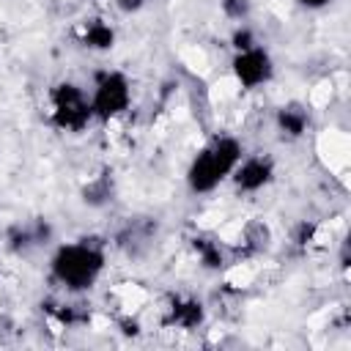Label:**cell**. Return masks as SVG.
Here are the masks:
<instances>
[{
	"label": "cell",
	"instance_id": "obj_1",
	"mask_svg": "<svg viewBox=\"0 0 351 351\" xmlns=\"http://www.w3.org/2000/svg\"><path fill=\"white\" fill-rule=\"evenodd\" d=\"M104 266V252L101 247L96 244H88L80 241V244H69V247H60L52 258V271L60 282H66L69 288L74 291H82V288H90L93 280L99 277Z\"/></svg>",
	"mask_w": 351,
	"mask_h": 351
},
{
	"label": "cell",
	"instance_id": "obj_2",
	"mask_svg": "<svg viewBox=\"0 0 351 351\" xmlns=\"http://www.w3.org/2000/svg\"><path fill=\"white\" fill-rule=\"evenodd\" d=\"M241 159V145L233 137H219L214 140L203 154L189 167V186L195 192H211Z\"/></svg>",
	"mask_w": 351,
	"mask_h": 351
},
{
	"label": "cell",
	"instance_id": "obj_3",
	"mask_svg": "<svg viewBox=\"0 0 351 351\" xmlns=\"http://www.w3.org/2000/svg\"><path fill=\"white\" fill-rule=\"evenodd\" d=\"M52 99H55V115H52V121H55L60 129L80 132V129L90 121V115H93L90 101H88L85 93H82L77 85H71V82H60V85L55 88Z\"/></svg>",
	"mask_w": 351,
	"mask_h": 351
},
{
	"label": "cell",
	"instance_id": "obj_4",
	"mask_svg": "<svg viewBox=\"0 0 351 351\" xmlns=\"http://www.w3.org/2000/svg\"><path fill=\"white\" fill-rule=\"evenodd\" d=\"M93 115L112 118L129 107V82L118 71H107L96 77V93H93Z\"/></svg>",
	"mask_w": 351,
	"mask_h": 351
},
{
	"label": "cell",
	"instance_id": "obj_5",
	"mask_svg": "<svg viewBox=\"0 0 351 351\" xmlns=\"http://www.w3.org/2000/svg\"><path fill=\"white\" fill-rule=\"evenodd\" d=\"M233 71H236V77H239V82L244 88H255V85H261V82H266L271 77V60H269V55L263 49L250 47V49L236 55Z\"/></svg>",
	"mask_w": 351,
	"mask_h": 351
},
{
	"label": "cell",
	"instance_id": "obj_6",
	"mask_svg": "<svg viewBox=\"0 0 351 351\" xmlns=\"http://www.w3.org/2000/svg\"><path fill=\"white\" fill-rule=\"evenodd\" d=\"M271 170H274L271 159H263V156L247 159V162L236 170V186H239L241 192H255V189H261L263 184H269Z\"/></svg>",
	"mask_w": 351,
	"mask_h": 351
},
{
	"label": "cell",
	"instance_id": "obj_7",
	"mask_svg": "<svg viewBox=\"0 0 351 351\" xmlns=\"http://www.w3.org/2000/svg\"><path fill=\"white\" fill-rule=\"evenodd\" d=\"M203 321V304L195 299H176L167 315V324L184 326V329H195Z\"/></svg>",
	"mask_w": 351,
	"mask_h": 351
},
{
	"label": "cell",
	"instance_id": "obj_8",
	"mask_svg": "<svg viewBox=\"0 0 351 351\" xmlns=\"http://www.w3.org/2000/svg\"><path fill=\"white\" fill-rule=\"evenodd\" d=\"M47 236H49V225H47L44 219H38V222H33V225L14 228V230H11V247H14V250H25V247H30V244L47 241Z\"/></svg>",
	"mask_w": 351,
	"mask_h": 351
},
{
	"label": "cell",
	"instance_id": "obj_9",
	"mask_svg": "<svg viewBox=\"0 0 351 351\" xmlns=\"http://www.w3.org/2000/svg\"><path fill=\"white\" fill-rule=\"evenodd\" d=\"M277 123H280V129H282L285 134L299 137V134H304V129H307V112H304L299 104H288V107H282V110L277 112Z\"/></svg>",
	"mask_w": 351,
	"mask_h": 351
},
{
	"label": "cell",
	"instance_id": "obj_10",
	"mask_svg": "<svg viewBox=\"0 0 351 351\" xmlns=\"http://www.w3.org/2000/svg\"><path fill=\"white\" fill-rule=\"evenodd\" d=\"M110 195H112L110 173L99 176L96 181H90V184L82 189V200H85V203H90V206H101V203H107V200H110Z\"/></svg>",
	"mask_w": 351,
	"mask_h": 351
},
{
	"label": "cell",
	"instance_id": "obj_11",
	"mask_svg": "<svg viewBox=\"0 0 351 351\" xmlns=\"http://www.w3.org/2000/svg\"><path fill=\"white\" fill-rule=\"evenodd\" d=\"M112 41H115V33H112L110 25H104L99 19L88 25V30H85V44L88 47H93V49H110Z\"/></svg>",
	"mask_w": 351,
	"mask_h": 351
},
{
	"label": "cell",
	"instance_id": "obj_12",
	"mask_svg": "<svg viewBox=\"0 0 351 351\" xmlns=\"http://www.w3.org/2000/svg\"><path fill=\"white\" fill-rule=\"evenodd\" d=\"M195 250L200 252V261H203L206 269H219L222 266V250H219L217 241L200 236V239H195Z\"/></svg>",
	"mask_w": 351,
	"mask_h": 351
},
{
	"label": "cell",
	"instance_id": "obj_13",
	"mask_svg": "<svg viewBox=\"0 0 351 351\" xmlns=\"http://www.w3.org/2000/svg\"><path fill=\"white\" fill-rule=\"evenodd\" d=\"M60 324H66V326H71V324H82V321H88V313L85 310H77V307H58V304H44Z\"/></svg>",
	"mask_w": 351,
	"mask_h": 351
},
{
	"label": "cell",
	"instance_id": "obj_14",
	"mask_svg": "<svg viewBox=\"0 0 351 351\" xmlns=\"http://www.w3.org/2000/svg\"><path fill=\"white\" fill-rule=\"evenodd\" d=\"M222 11H225L230 19H241V16H247V11H250V0H222Z\"/></svg>",
	"mask_w": 351,
	"mask_h": 351
},
{
	"label": "cell",
	"instance_id": "obj_15",
	"mask_svg": "<svg viewBox=\"0 0 351 351\" xmlns=\"http://www.w3.org/2000/svg\"><path fill=\"white\" fill-rule=\"evenodd\" d=\"M255 41H252V33L247 30V27H241V30H236L233 33V47L239 49V52H244V49H250Z\"/></svg>",
	"mask_w": 351,
	"mask_h": 351
},
{
	"label": "cell",
	"instance_id": "obj_16",
	"mask_svg": "<svg viewBox=\"0 0 351 351\" xmlns=\"http://www.w3.org/2000/svg\"><path fill=\"white\" fill-rule=\"evenodd\" d=\"M313 236H315V225H313V222H302L299 230H296V244L304 247V244L313 241Z\"/></svg>",
	"mask_w": 351,
	"mask_h": 351
},
{
	"label": "cell",
	"instance_id": "obj_17",
	"mask_svg": "<svg viewBox=\"0 0 351 351\" xmlns=\"http://www.w3.org/2000/svg\"><path fill=\"white\" fill-rule=\"evenodd\" d=\"M143 3H145V0H118V5H121L123 11H137Z\"/></svg>",
	"mask_w": 351,
	"mask_h": 351
},
{
	"label": "cell",
	"instance_id": "obj_18",
	"mask_svg": "<svg viewBox=\"0 0 351 351\" xmlns=\"http://www.w3.org/2000/svg\"><path fill=\"white\" fill-rule=\"evenodd\" d=\"M121 326H123V335H137L140 332V326H137V321H121Z\"/></svg>",
	"mask_w": 351,
	"mask_h": 351
},
{
	"label": "cell",
	"instance_id": "obj_19",
	"mask_svg": "<svg viewBox=\"0 0 351 351\" xmlns=\"http://www.w3.org/2000/svg\"><path fill=\"white\" fill-rule=\"evenodd\" d=\"M302 5H307V8H321V5H326L329 0H299Z\"/></svg>",
	"mask_w": 351,
	"mask_h": 351
}]
</instances>
